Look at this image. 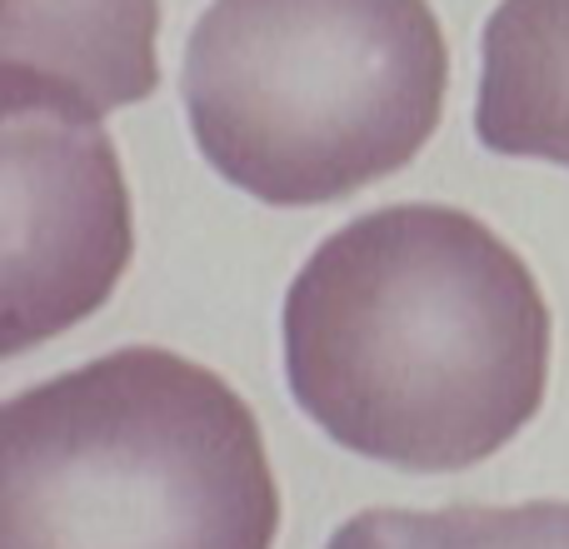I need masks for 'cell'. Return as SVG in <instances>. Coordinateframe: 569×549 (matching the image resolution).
<instances>
[{
  "label": "cell",
  "instance_id": "obj_2",
  "mask_svg": "<svg viewBox=\"0 0 569 549\" xmlns=\"http://www.w3.org/2000/svg\"><path fill=\"white\" fill-rule=\"evenodd\" d=\"M280 485L216 370L126 345L0 410V549H270Z\"/></svg>",
  "mask_w": 569,
  "mask_h": 549
},
{
  "label": "cell",
  "instance_id": "obj_4",
  "mask_svg": "<svg viewBox=\"0 0 569 549\" xmlns=\"http://www.w3.org/2000/svg\"><path fill=\"white\" fill-rule=\"evenodd\" d=\"M6 106V355L110 300L130 266V196L100 116L36 96Z\"/></svg>",
  "mask_w": 569,
  "mask_h": 549
},
{
  "label": "cell",
  "instance_id": "obj_6",
  "mask_svg": "<svg viewBox=\"0 0 569 549\" xmlns=\"http://www.w3.org/2000/svg\"><path fill=\"white\" fill-rule=\"evenodd\" d=\"M480 50V146L569 170V0H500Z\"/></svg>",
  "mask_w": 569,
  "mask_h": 549
},
{
  "label": "cell",
  "instance_id": "obj_1",
  "mask_svg": "<svg viewBox=\"0 0 569 549\" xmlns=\"http://www.w3.org/2000/svg\"><path fill=\"white\" fill-rule=\"evenodd\" d=\"M280 330L295 405L335 445L415 475L490 460L550 385L540 280L455 206L340 226L295 274Z\"/></svg>",
  "mask_w": 569,
  "mask_h": 549
},
{
  "label": "cell",
  "instance_id": "obj_7",
  "mask_svg": "<svg viewBox=\"0 0 569 549\" xmlns=\"http://www.w3.org/2000/svg\"><path fill=\"white\" fill-rule=\"evenodd\" d=\"M330 549H569V500L365 510L335 530Z\"/></svg>",
  "mask_w": 569,
  "mask_h": 549
},
{
  "label": "cell",
  "instance_id": "obj_3",
  "mask_svg": "<svg viewBox=\"0 0 569 549\" xmlns=\"http://www.w3.org/2000/svg\"><path fill=\"white\" fill-rule=\"evenodd\" d=\"M430 0H210L180 66L200 156L266 206H335L405 170L445 110Z\"/></svg>",
  "mask_w": 569,
  "mask_h": 549
},
{
  "label": "cell",
  "instance_id": "obj_5",
  "mask_svg": "<svg viewBox=\"0 0 569 549\" xmlns=\"http://www.w3.org/2000/svg\"><path fill=\"white\" fill-rule=\"evenodd\" d=\"M0 96L106 116L160 86V0H0Z\"/></svg>",
  "mask_w": 569,
  "mask_h": 549
}]
</instances>
